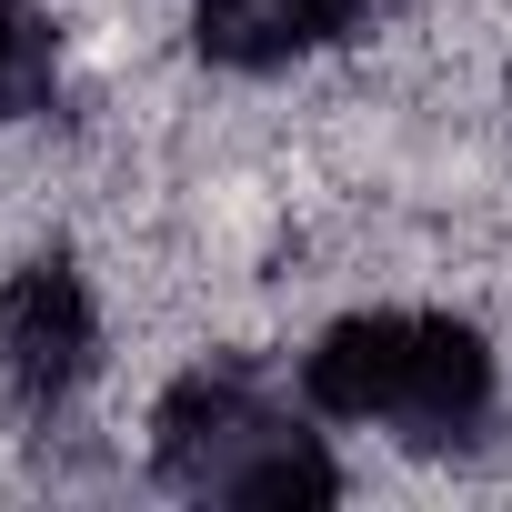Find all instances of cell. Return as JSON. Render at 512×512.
I'll list each match as a JSON object with an SVG mask.
<instances>
[{
    "mask_svg": "<svg viewBox=\"0 0 512 512\" xmlns=\"http://www.w3.org/2000/svg\"><path fill=\"white\" fill-rule=\"evenodd\" d=\"M51 71H61V41L31 0H0V121H21L51 101Z\"/></svg>",
    "mask_w": 512,
    "mask_h": 512,
    "instance_id": "5b68a950",
    "label": "cell"
},
{
    "mask_svg": "<svg viewBox=\"0 0 512 512\" xmlns=\"http://www.w3.org/2000/svg\"><path fill=\"white\" fill-rule=\"evenodd\" d=\"M492 402V342L452 312H412V372H402V412L412 432H462Z\"/></svg>",
    "mask_w": 512,
    "mask_h": 512,
    "instance_id": "3957f363",
    "label": "cell"
},
{
    "mask_svg": "<svg viewBox=\"0 0 512 512\" xmlns=\"http://www.w3.org/2000/svg\"><path fill=\"white\" fill-rule=\"evenodd\" d=\"M91 342H101V312L71 262H31L0 282V372L21 392H71L91 372Z\"/></svg>",
    "mask_w": 512,
    "mask_h": 512,
    "instance_id": "6da1fadb",
    "label": "cell"
},
{
    "mask_svg": "<svg viewBox=\"0 0 512 512\" xmlns=\"http://www.w3.org/2000/svg\"><path fill=\"white\" fill-rule=\"evenodd\" d=\"M352 11H362V0H201L191 31H201V51L221 71H282L292 51L332 41Z\"/></svg>",
    "mask_w": 512,
    "mask_h": 512,
    "instance_id": "277c9868",
    "label": "cell"
},
{
    "mask_svg": "<svg viewBox=\"0 0 512 512\" xmlns=\"http://www.w3.org/2000/svg\"><path fill=\"white\" fill-rule=\"evenodd\" d=\"M412 372V312H342L302 352V402L322 422H392Z\"/></svg>",
    "mask_w": 512,
    "mask_h": 512,
    "instance_id": "7a4b0ae2",
    "label": "cell"
}]
</instances>
